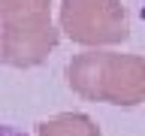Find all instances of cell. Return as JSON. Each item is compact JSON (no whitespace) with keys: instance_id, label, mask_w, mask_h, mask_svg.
<instances>
[{"instance_id":"5b68a950","label":"cell","mask_w":145,"mask_h":136,"mask_svg":"<svg viewBox=\"0 0 145 136\" xmlns=\"http://www.w3.org/2000/svg\"><path fill=\"white\" fill-rule=\"evenodd\" d=\"M52 0H0V18L24 15V12H48Z\"/></svg>"},{"instance_id":"6da1fadb","label":"cell","mask_w":145,"mask_h":136,"mask_svg":"<svg viewBox=\"0 0 145 136\" xmlns=\"http://www.w3.org/2000/svg\"><path fill=\"white\" fill-rule=\"evenodd\" d=\"M67 82L91 103L139 106L145 103V58L91 48L67 63Z\"/></svg>"},{"instance_id":"7a4b0ae2","label":"cell","mask_w":145,"mask_h":136,"mask_svg":"<svg viewBox=\"0 0 145 136\" xmlns=\"http://www.w3.org/2000/svg\"><path fill=\"white\" fill-rule=\"evenodd\" d=\"M61 30L79 45H118L130 36V21L118 0H63Z\"/></svg>"},{"instance_id":"277c9868","label":"cell","mask_w":145,"mask_h":136,"mask_svg":"<svg viewBox=\"0 0 145 136\" xmlns=\"http://www.w3.org/2000/svg\"><path fill=\"white\" fill-rule=\"evenodd\" d=\"M36 136H103L85 112H61L39 124Z\"/></svg>"},{"instance_id":"8992f818","label":"cell","mask_w":145,"mask_h":136,"mask_svg":"<svg viewBox=\"0 0 145 136\" xmlns=\"http://www.w3.org/2000/svg\"><path fill=\"white\" fill-rule=\"evenodd\" d=\"M0 136H27V133H21V130H15V127H0Z\"/></svg>"},{"instance_id":"3957f363","label":"cell","mask_w":145,"mask_h":136,"mask_svg":"<svg viewBox=\"0 0 145 136\" xmlns=\"http://www.w3.org/2000/svg\"><path fill=\"white\" fill-rule=\"evenodd\" d=\"M0 58L9 67L27 70L45 61L61 33L54 30L48 12H24V15L0 18Z\"/></svg>"}]
</instances>
